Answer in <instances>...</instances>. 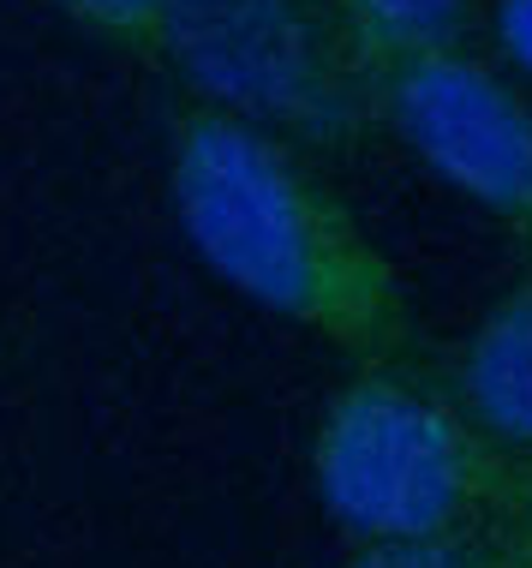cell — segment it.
Segmentation results:
<instances>
[{
    "mask_svg": "<svg viewBox=\"0 0 532 568\" xmlns=\"http://www.w3.org/2000/svg\"><path fill=\"white\" fill-rule=\"evenodd\" d=\"M180 234L239 300L347 359H424V329L383 245L294 138L186 102L168 132Z\"/></svg>",
    "mask_w": 532,
    "mask_h": 568,
    "instance_id": "6da1fadb",
    "label": "cell"
},
{
    "mask_svg": "<svg viewBox=\"0 0 532 568\" xmlns=\"http://www.w3.org/2000/svg\"><path fill=\"white\" fill-rule=\"evenodd\" d=\"M311 490L359 545L532 520V460L503 449L424 359H354L317 413Z\"/></svg>",
    "mask_w": 532,
    "mask_h": 568,
    "instance_id": "7a4b0ae2",
    "label": "cell"
},
{
    "mask_svg": "<svg viewBox=\"0 0 532 568\" xmlns=\"http://www.w3.org/2000/svg\"><path fill=\"white\" fill-rule=\"evenodd\" d=\"M156 60L192 102L227 109L299 150L371 144V60L329 0H168Z\"/></svg>",
    "mask_w": 532,
    "mask_h": 568,
    "instance_id": "3957f363",
    "label": "cell"
},
{
    "mask_svg": "<svg viewBox=\"0 0 532 568\" xmlns=\"http://www.w3.org/2000/svg\"><path fill=\"white\" fill-rule=\"evenodd\" d=\"M377 126L532 252V102L473 42L371 67Z\"/></svg>",
    "mask_w": 532,
    "mask_h": 568,
    "instance_id": "277c9868",
    "label": "cell"
},
{
    "mask_svg": "<svg viewBox=\"0 0 532 568\" xmlns=\"http://www.w3.org/2000/svg\"><path fill=\"white\" fill-rule=\"evenodd\" d=\"M443 377L503 449L532 460V264L479 312Z\"/></svg>",
    "mask_w": 532,
    "mask_h": 568,
    "instance_id": "5b68a950",
    "label": "cell"
},
{
    "mask_svg": "<svg viewBox=\"0 0 532 568\" xmlns=\"http://www.w3.org/2000/svg\"><path fill=\"white\" fill-rule=\"evenodd\" d=\"M329 7L341 12L371 67L419 49H461L479 30L473 0H329Z\"/></svg>",
    "mask_w": 532,
    "mask_h": 568,
    "instance_id": "8992f818",
    "label": "cell"
},
{
    "mask_svg": "<svg viewBox=\"0 0 532 568\" xmlns=\"http://www.w3.org/2000/svg\"><path fill=\"white\" fill-rule=\"evenodd\" d=\"M84 37L109 42L120 54H144L156 60V37H162V12L168 0H54Z\"/></svg>",
    "mask_w": 532,
    "mask_h": 568,
    "instance_id": "52a82bcc",
    "label": "cell"
},
{
    "mask_svg": "<svg viewBox=\"0 0 532 568\" xmlns=\"http://www.w3.org/2000/svg\"><path fill=\"white\" fill-rule=\"evenodd\" d=\"M509 532H467V539H389L365 545L347 568H491L497 550L509 545Z\"/></svg>",
    "mask_w": 532,
    "mask_h": 568,
    "instance_id": "ba28073f",
    "label": "cell"
},
{
    "mask_svg": "<svg viewBox=\"0 0 532 568\" xmlns=\"http://www.w3.org/2000/svg\"><path fill=\"white\" fill-rule=\"evenodd\" d=\"M491 42L514 72L532 79V0H491Z\"/></svg>",
    "mask_w": 532,
    "mask_h": 568,
    "instance_id": "9c48e42d",
    "label": "cell"
},
{
    "mask_svg": "<svg viewBox=\"0 0 532 568\" xmlns=\"http://www.w3.org/2000/svg\"><path fill=\"white\" fill-rule=\"evenodd\" d=\"M491 568H532V520H521V527L509 532V545L497 550Z\"/></svg>",
    "mask_w": 532,
    "mask_h": 568,
    "instance_id": "30bf717a",
    "label": "cell"
}]
</instances>
